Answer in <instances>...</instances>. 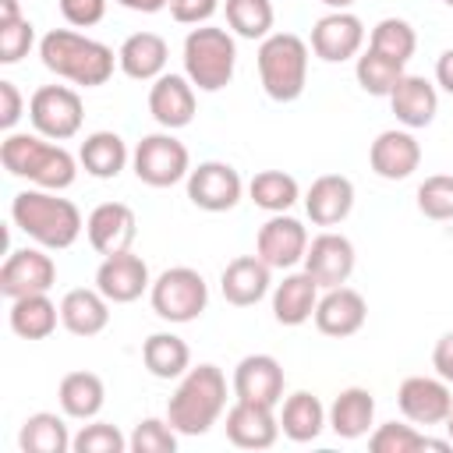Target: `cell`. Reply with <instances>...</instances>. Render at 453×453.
I'll return each mask as SVG.
<instances>
[{"instance_id": "obj_22", "label": "cell", "mask_w": 453, "mask_h": 453, "mask_svg": "<svg viewBox=\"0 0 453 453\" xmlns=\"http://www.w3.org/2000/svg\"><path fill=\"white\" fill-rule=\"evenodd\" d=\"M368 163H372V170H375L382 180H403V177H411V173L418 170V163H421V145H418V138H414L411 131L389 127V131H382V134L372 142Z\"/></svg>"}, {"instance_id": "obj_36", "label": "cell", "mask_w": 453, "mask_h": 453, "mask_svg": "<svg viewBox=\"0 0 453 453\" xmlns=\"http://www.w3.org/2000/svg\"><path fill=\"white\" fill-rule=\"evenodd\" d=\"M368 449L372 453H421V449H435L446 453L453 449L449 439H428L421 435L414 425H400V421H386L368 435Z\"/></svg>"}, {"instance_id": "obj_18", "label": "cell", "mask_w": 453, "mask_h": 453, "mask_svg": "<svg viewBox=\"0 0 453 453\" xmlns=\"http://www.w3.org/2000/svg\"><path fill=\"white\" fill-rule=\"evenodd\" d=\"M234 396L276 407L283 400V368L273 354H248L234 368Z\"/></svg>"}, {"instance_id": "obj_47", "label": "cell", "mask_w": 453, "mask_h": 453, "mask_svg": "<svg viewBox=\"0 0 453 453\" xmlns=\"http://www.w3.org/2000/svg\"><path fill=\"white\" fill-rule=\"evenodd\" d=\"M25 113V99L14 81H0V127L11 131Z\"/></svg>"}, {"instance_id": "obj_4", "label": "cell", "mask_w": 453, "mask_h": 453, "mask_svg": "<svg viewBox=\"0 0 453 453\" xmlns=\"http://www.w3.org/2000/svg\"><path fill=\"white\" fill-rule=\"evenodd\" d=\"M226 407V375L216 365H198L180 375L166 403V421L180 435H205Z\"/></svg>"}, {"instance_id": "obj_6", "label": "cell", "mask_w": 453, "mask_h": 453, "mask_svg": "<svg viewBox=\"0 0 453 453\" xmlns=\"http://www.w3.org/2000/svg\"><path fill=\"white\" fill-rule=\"evenodd\" d=\"M237 64V46L226 28H191L184 39V74L202 92H219L230 85Z\"/></svg>"}, {"instance_id": "obj_52", "label": "cell", "mask_w": 453, "mask_h": 453, "mask_svg": "<svg viewBox=\"0 0 453 453\" xmlns=\"http://www.w3.org/2000/svg\"><path fill=\"white\" fill-rule=\"evenodd\" d=\"M322 4H326V7H333V11H347L354 0H322Z\"/></svg>"}, {"instance_id": "obj_20", "label": "cell", "mask_w": 453, "mask_h": 453, "mask_svg": "<svg viewBox=\"0 0 453 453\" xmlns=\"http://www.w3.org/2000/svg\"><path fill=\"white\" fill-rule=\"evenodd\" d=\"M311 319H315L319 333L343 340V336H354V333L365 326L368 304H365V297H361L357 290H350V287H329V290L319 297Z\"/></svg>"}, {"instance_id": "obj_3", "label": "cell", "mask_w": 453, "mask_h": 453, "mask_svg": "<svg viewBox=\"0 0 453 453\" xmlns=\"http://www.w3.org/2000/svg\"><path fill=\"white\" fill-rule=\"evenodd\" d=\"M39 57L46 71H53L57 78H67L71 85H85V88L106 85L113 74V60H117L106 42H96L71 28L46 32L39 42Z\"/></svg>"}, {"instance_id": "obj_12", "label": "cell", "mask_w": 453, "mask_h": 453, "mask_svg": "<svg viewBox=\"0 0 453 453\" xmlns=\"http://www.w3.org/2000/svg\"><path fill=\"white\" fill-rule=\"evenodd\" d=\"M304 251H308V230L301 226V219L283 212H273V219H265L255 237V255L269 269H294L297 262H304Z\"/></svg>"}, {"instance_id": "obj_2", "label": "cell", "mask_w": 453, "mask_h": 453, "mask_svg": "<svg viewBox=\"0 0 453 453\" xmlns=\"http://www.w3.org/2000/svg\"><path fill=\"white\" fill-rule=\"evenodd\" d=\"M0 163L11 177H21L46 191H64L78 177L74 156L42 134H7L0 142Z\"/></svg>"}, {"instance_id": "obj_41", "label": "cell", "mask_w": 453, "mask_h": 453, "mask_svg": "<svg viewBox=\"0 0 453 453\" xmlns=\"http://www.w3.org/2000/svg\"><path fill=\"white\" fill-rule=\"evenodd\" d=\"M418 209H421V216H428L435 223L453 219V177L449 173L425 177L418 188Z\"/></svg>"}, {"instance_id": "obj_53", "label": "cell", "mask_w": 453, "mask_h": 453, "mask_svg": "<svg viewBox=\"0 0 453 453\" xmlns=\"http://www.w3.org/2000/svg\"><path fill=\"white\" fill-rule=\"evenodd\" d=\"M442 425H446V435H449V442H453V411H449V418H446Z\"/></svg>"}, {"instance_id": "obj_26", "label": "cell", "mask_w": 453, "mask_h": 453, "mask_svg": "<svg viewBox=\"0 0 453 453\" xmlns=\"http://www.w3.org/2000/svg\"><path fill=\"white\" fill-rule=\"evenodd\" d=\"M166 57H170L166 39L156 35V32H134V35H127L124 46L117 50L120 71H124L127 78H134V81H156V78L163 74V67H166Z\"/></svg>"}, {"instance_id": "obj_17", "label": "cell", "mask_w": 453, "mask_h": 453, "mask_svg": "<svg viewBox=\"0 0 453 453\" xmlns=\"http://www.w3.org/2000/svg\"><path fill=\"white\" fill-rule=\"evenodd\" d=\"M85 234H88V244L99 255H117V251H127L134 244L138 219H134L131 205H124V202H103V205H96L88 212Z\"/></svg>"}, {"instance_id": "obj_28", "label": "cell", "mask_w": 453, "mask_h": 453, "mask_svg": "<svg viewBox=\"0 0 453 453\" xmlns=\"http://www.w3.org/2000/svg\"><path fill=\"white\" fill-rule=\"evenodd\" d=\"M60 322L74 336H96L110 322V301L99 290H88V287L67 290L64 301H60Z\"/></svg>"}, {"instance_id": "obj_44", "label": "cell", "mask_w": 453, "mask_h": 453, "mask_svg": "<svg viewBox=\"0 0 453 453\" xmlns=\"http://www.w3.org/2000/svg\"><path fill=\"white\" fill-rule=\"evenodd\" d=\"M32 42H35V28L28 18L0 21V64H18L21 57H28Z\"/></svg>"}, {"instance_id": "obj_9", "label": "cell", "mask_w": 453, "mask_h": 453, "mask_svg": "<svg viewBox=\"0 0 453 453\" xmlns=\"http://www.w3.org/2000/svg\"><path fill=\"white\" fill-rule=\"evenodd\" d=\"M81 96L67 85H42L32 92L28 99V120L35 127V134L50 138V142H67L81 131Z\"/></svg>"}, {"instance_id": "obj_14", "label": "cell", "mask_w": 453, "mask_h": 453, "mask_svg": "<svg viewBox=\"0 0 453 453\" xmlns=\"http://www.w3.org/2000/svg\"><path fill=\"white\" fill-rule=\"evenodd\" d=\"M354 262H357L354 244H350L343 234L326 230V234H319V237L308 241L304 273H311V280H315L322 290L343 287V283L350 280V273H354Z\"/></svg>"}, {"instance_id": "obj_8", "label": "cell", "mask_w": 453, "mask_h": 453, "mask_svg": "<svg viewBox=\"0 0 453 453\" xmlns=\"http://www.w3.org/2000/svg\"><path fill=\"white\" fill-rule=\"evenodd\" d=\"M131 166H134V177L142 184L170 188V184H177L191 173V156H188L184 142H177L170 131H159V134H145L134 145Z\"/></svg>"}, {"instance_id": "obj_34", "label": "cell", "mask_w": 453, "mask_h": 453, "mask_svg": "<svg viewBox=\"0 0 453 453\" xmlns=\"http://www.w3.org/2000/svg\"><path fill=\"white\" fill-rule=\"evenodd\" d=\"M142 361H145L149 375H156V379H180L191 368V350L173 333H152L142 343Z\"/></svg>"}, {"instance_id": "obj_33", "label": "cell", "mask_w": 453, "mask_h": 453, "mask_svg": "<svg viewBox=\"0 0 453 453\" xmlns=\"http://www.w3.org/2000/svg\"><path fill=\"white\" fill-rule=\"evenodd\" d=\"M7 319H11V329L21 340H46L57 329L60 308L46 294H25V297L11 301V315Z\"/></svg>"}, {"instance_id": "obj_19", "label": "cell", "mask_w": 453, "mask_h": 453, "mask_svg": "<svg viewBox=\"0 0 453 453\" xmlns=\"http://www.w3.org/2000/svg\"><path fill=\"white\" fill-rule=\"evenodd\" d=\"M149 113L166 131L188 127L195 120V85L188 74H159L149 88Z\"/></svg>"}, {"instance_id": "obj_10", "label": "cell", "mask_w": 453, "mask_h": 453, "mask_svg": "<svg viewBox=\"0 0 453 453\" xmlns=\"http://www.w3.org/2000/svg\"><path fill=\"white\" fill-rule=\"evenodd\" d=\"M241 173L230 163L205 159L188 173V198L205 212H226L241 202Z\"/></svg>"}, {"instance_id": "obj_46", "label": "cell", "mask_w": 453, "mask_h": 453, "mask_svg": "<svg viewBox=\"0 0 453 453\" xmlns=\"http://www.w3.org/2000/svg\"><path fill=\"white\" fill-rule=\"evenodd\" d=\"M219 0H170V14L180 25H202L216 14Z\"/></svg>"}, {"instance_id": "obj_7", "label": "cell", "mask_w": 453, "mask_h": 453, "mask_svg": "<svg viewBox=\"0 0 453 453\" xmlns=\"http://www.w3.org/2000/svg\"><path fill=\"white\" fill-rule=\"evenodd\" d=\"M149 301L163 322H195L209 304V287L198 269L173 265L152 280Z\"/></svg>"}, {"instance_id": "obj_50", "label": "cell", "mask_w": 453, "mask_h": 453, "mask_svg": "<svg viewBox=\"0 0 453 453\" xmlns=\"http://www.w3.org/2000/svg\"><path fill=\"white\" fill-rule=\"evenodd\" d=\"M117 4L127 11H138V14H156V11L170 7V0H117Z\"/></svg>"}, {"instance_id": "obj_38", "label": "cell", "mask_w": 453, "mask_h": 453, "mask_svg": "<svg viewBox=\"0 0 453 453\" xmlns=\"http://www.w3.org/2000/svg\"><path fill=\"white\" fill-rule=\"evenodd\" d=\"M368 50H375V53L396 60V64H407V60L414 57V50H418V35H414L411 21H403V18H382V21L372 28Z\"/></svg>"}, {"instance_id": "obj_31", "label": "cell", "mask_w": 453, "mask_h": 453, "mask_svg": "<svg viewBox=\"0 0 453 453\" xmlns=\"http://www.w3.org/2000/svg\"><path fill=\"white\" fill-rule=\"evenodd\" d=\"M78 163L85 166L88 177L113 180L127 166V145L117 131H92L78 149Z\"/></svg>"}, {"instance_id": "obj_54", "label": "cell", "mask_w": 453, "mask_h": 453, "mask_svg": "<svg viewBox=\"0 0 453 453\" xmlns=\"http://www.w3.org/2000/svg\"><path fill=\"white\" fill-rule=\"evenodd\" d=\"M442 4H449V7H453V0H442Z\"/></svg>"}, {"instance_id": "obj_29", "label": "cell", "mask_w": 453, "mask_h": 453, "mask_svg": "<svg viewBox=\"0 0 453 453\" xmlns=\"http://www.w3.org/2000/svg\"><path fill=\"white\" fill-rule=\"evenodd\" d=\"M329 425V411L322 407V400L308 389H297L283 400L280 411V432L294 442H311L322 435V428Z\"/></svg>"}, {"instance_id": "obj_30", "label": "cell", "mask_w": 453, "mask_h": 453, "mask_svg": "<svg viewBox=\"0 0 453 453\" xmlns=\"http://www.w3.org/2000/svg\"><path fill=\"white\" fill-rule=\"evenodd\" d=\"M57 400H60V411L74 421H88L103 411L106 403V386L96 372H67L60 379V389H57Z\"/></svg>"}, {"instance_id": "obj_11", "label": "cell", "mask_w": 453, "mask_h": 453, "mask_svg": "<svg viewBox=\"0 0 453 453\" xmlns=\"http://www.w3.org/2000/svg\"><path fill=\"white\" fill-rule=\"evenodd\" d=\"M149 287H152V280H149V265L142 262V255H134L131 248L117 251V255H103V262L96 269V290L110 304H131Z\"/></svg>"}, {"instance_id": "obj_32", "label": "cell", "mask_w": 453, "mask_h": 453, "mask_svg": "<svg viewBox=\"0 0 453 453\" xmlns=\"http://www.w3.org/2000/svg\"><path fill=\"white\" fill-rule=\"evenodd\" d=\"M372 421H375V396L368 389H361V386L343 389L333 400V407H329V428L340 439H361V435H368Z\"/></svg>"}, {"instance_id": "obj_5", "label": "cell", "mask_w": 453, "mask_h": 453, "mask_svg": "<svg viewBox=\"0 0 453 453\" xmlns=\"http://www.w3.org/2000/svg\"><path fill=\"white\" fill-rule=\"evenodd\" d=\"M258 78L269 99L294 103L308 81V46L294 32H273L258 46Z\"/></svg>"}, {"instance_id": "obj_40", "label": "cell", "mask_w": 453, "mask_h": 453, "mask_svg": "<svg viewBox=\"0 0 453 453\" xmlns=\"http://www.w3.org/2000/svg\"><path fill=\"white\" fill-rule=\"evenodd\" d=\"M226 25L241 39H265L273 28V4L269 0H226Z\"/></svg>"}, {"instance_id": "obj_42", "label": "cell", "mask_w": 453, "mask_h": 453, "mask_svg": "<svg viewBox=\"0 0 453 453\" xmlns=\"http://www.w3.org/2000/svg\"><path fill=\"white\" fill-rule=\"evenodd\" d=\"M177 428L170 421H159V418H145L134 425L131 439H127V449L131 453H173L177 449Z\"/></svg>"}, {"instance_id": "obj_48", "label": "cell", "mask_w": 453, "mask_h": 453, "mask_svg": "<svg viewBox=\"0 0 453 453\" xmlns=\"http://www.w3.org/2000/svg\"><path fill=\"white\" fill-rule=\"evenodd\" d=\"M432 368L439 372V379L453 382V329L439 336V343H435V350H432Z\"/></svg>"}, {"instance_id": "obj_35", "label": "cell", "mask_w": 453, "mask_h": 453, "mask_svg": "<svg viewBox=\"0 0 453 453\" xmlns=\"http://www.w3.org/2000/svg\"><path fill=\"white\" fill-rule=\"evenodd\" d=\"M71 432L64 425L60 414H50V411H39V414H28L21 432H18V446L25 453H67L71 449Z\"/></svg>"}, {"instance_id": "obj_24", "label": "cell", "mask_w": 453, "mask_h": 453, "mask_svg": "<svg viewBox=\"0 0 453 453\" xmlns=\"http://www.w3.org/2000/svg\"><path fill=\"white\" fill-rule=\"evenodd\" d=\"M389 106L396 113V120L403 127H428L435 120V110H439V92L428 78L421 74H403L396 81V88L389 92Z\"/></svg>"}, {"instance_id": "obj_37", "label": "cell", "mask_w": 453, "mask_h": 453, "mask_svg": "<svg viewBox=\"0 0 453 453\" xmlns=\"http://www.w3.org/2000/svg\"><path fill=\"white\" fill-rule=\"evenodd\" d=\"M248 195H251V202H255L258 209H265V212H287V209L301 198V188H297V180H294L290 173H283V170H262V173L251 177Z\"/></svg>"}, {"instance_id": "obj_25", "label": "cell", "mask_w": 453, "mask_h": 453, "mask_svg": "<svg viewBox=\"0 0 453 453\" xmlns=\"http://www.w3.org/2000/svg\"><path fill=\"white\" fill-rule=\"evenodd\" d=\"M269 265L258 258V255H241L234 258L223 276H219V290L223 297L234 304V308H248V304H258L265 294H269Z\"/></svg>"}, {"instance_id": "obj_43", "label": "cell", "mask_w": 453, "mask_h": 453, "mask_svg": "<svg viewBox=\"0 0 453 453\" xmlns=\"http://www.w3.org/2000/svg\"><path fill=\"white\" fill-rule=\"evenodd\" d=\"M71 449L74 453H124L127 439L120 435L117 425L92 421V425H81V432L71 439Z\"/></svg>"}, {"instance_id": "obj_39", "label": "cell", "mask_w": 453, "mask_h": 453, "mask_svg": "<svg viewBox=\"0 0 453 453\" xmlns=\"http://www.w3.org/2000/svg\"><path fill=\"white\" fill-rule=\"evenodd\" d=\"M354 74H357V85H361L368 96H386V99H389V92L396 88V81H400L407 71H403V64H396V60H389V57L368 50V53L357 57Z\"/></svg>"}, {"instance_id": "obj_51", "label": "cell", "mask_w": 453, "mask_h": 453, "mask_svg": "<svg viewBox=\"0 0 453 453\" xmlns=\"http://www.w3.org/2000/svg\"><path fill=\"white\" fill-rule=\"evenodd\" d=\"M21 11H18V0H0V21H18Z\"/></svg>"}, {"instance_id": "obj_13", "label": "cell", "mask_w": 453, "mask_h": 453, "mask_svg": "<svg viewBox=\"0 0 453 453\" xmlns=\"http://www.w3.org/2000/svg\"><path fill=\"white\" fill-rule=\"evenodd\" d=\"M57 283V265L42 248H18L7 255L0 269V294L4 297H25V294H50Z\"/></svg>"}, {"instance_id": "obj_23", "label": "cell", "mask_w": 453, "mask_h": 453, "mask_svg": "<svg viewBox=\"0 0 453 453\" xmlns=\"http://www.w3.org/2000/svg\"><path fill=\"white\" fill-rule=\"evenodd\" d=\"M304 209L315 226H336L354 209V184L343 173H322L319 180H311L304 195Z\"/></svg>"}, {"instance_id": "obj_15", "label": "cell", "mask_w": 453, "mask_h": 453, "mask_svg": "<svg viewBox=\"0 0 453 453\" xmlns=\"http://www.w3.org/2000/svg\"><path fill=\"white\" fill-rule=\"evenodd\" d=\"M396 403H400V411L411 425H442L453 411L449 382L432 379V375H411V379L400 382Z\"/></svg>"}, {"instance_id": "obj_27", "label": "cell", "mask_w": 453, "mask_h": 453, "mask_svg": "<svg viewBox=\"0 0 453 453\" xmlns=\"http://www.w3.org/2000/svg\"><path fill=\"white\" fill-rule=\"evenodd\" d=\"M319 283L311 280V273H290L283 276V283H276L273 290V315L280 326H304L315 315L319 304Z\"/></svg>"}, {"instance_id": "obj_49", "label": "cell", "mask_w": 453, "mask_h": 453, "mask_svg": "<svg viewBox=\"0 0 453 453\" xmlns=\"http://www.w3.org/2000/svg\"><path fill=\"white\" fill-rule=\"evenodd\" d=\"M435 81L453 96V50H442L435 60Z\"/></svg>"}, {"instance_id": "obj_45", "label": "cell", "mask_w": 453, "mask_h": 453, "mask_svg": "<svg viewBox=\"0 0 453 453\" xmlns=\"http://www.w3.org/2000/svg\"><path fill=\"white\" fill-rule=\"evenodd\" d=\"M60 14L74 28H92L106 14V0H60Z\"/></svg>"}, {"instance_id": "obj_16", "label": "cell", "mask_w": 453, "mask_h": 453, "mask_svg": "<svg viewBox=\"0 0 453 453\" xmlns=\"http://www.w3.org/2000/svg\"><path fill=\"white\" fill-rule=\"evenodd\" d=\"M361 42H365V25L350 11H333V14L319 18L311 28V50L326 64H343V60L357 57Z\"/></svg>"}, {"instance_id": "obj_1", "label": "cell", "mask_w": 453, "mask_h": 453, "mask_svg": "<svg viewBox=\"0 0 453 453\" xmlns=\"http://www.w3.org/2000/svg\"><path fill=\"white\" fill-rule=\"evenodd\" d=\"M11 219L25 237H32L39 248H50V251L71 248L85 226L78 205L71 198H57V191H46V188L18 191L11 202Z\"/></svg>"}, {"instance_id": "obj_21", "label": "cell", "mask_w": 453, "mask_h": 453, "mask_svg": "<svg viewBox=\"0 0 453 453\" xmlns=\"http://www.w3.org/2000/svg\"><path fill=\"white\" fill-rule=\"evenodd\" d=\"M280 435V418L265 403L237 400L226 411V439L241 449H269Z\"/></svg>"}]
</instances>
